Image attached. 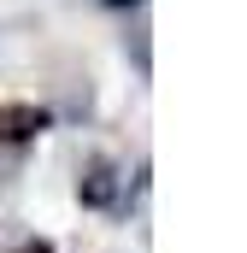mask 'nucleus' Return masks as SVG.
<instances>
[{"label": "nucleus", "instance_id": "obj_1", "mask_svg": "<svg viewBox=\"0 0 247 253\" xmlns=\"http://www.w3.org/2000/svg\"><path fill=\"white\" fill-rule=\"evenodd\" d=\"M36 129H47V112L41 106H24V100L0 106V141H30Z\"/></svg>", "mask_w": 247, "mask_h": 253}, {"label": "nucleus", "instance_id": "obj_2", "mask_svg": "<svg viewBox=\"0 0 247 253\" xmlns=\"http://www.w3.org/2000/svg\"><path fill=\"white\" fill-rule=\"evenodd\" d=\"M112 194H118V171H112L106 159H94V165H88V177H82V200H94V206H106Z\"/></svg>", "mask_w": 247, "mask_h": 253}]
</instances>
